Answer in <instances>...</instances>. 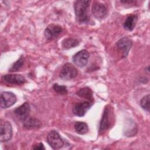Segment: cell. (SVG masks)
<instances>
[{
    "instance_id": "cell-11",
    "label": "cell",
    "mask_w": 150,
    "mask_h": 150,
    "mask_svg": "<svg viewBox=\"0 0 150 150\" xmlns=\"http://www.w3.org/2000/svg\"><path fill=\"white\" fill-rule=\"evenodd\" d=\"M111 125L110 118V110L108 108L105 107L100 120L99 125V132L100 134L103 133L107 131Z\"/></svg>"
},
{
    "instance_id": "cell-14",
    "label": "cell",
    "mask_w": 150,
    "mask_h": 150,
    "mask_svg": "<svg viewBox=\"0 0 150 150\" xmlns=\"http://www.w3.org/2000/svg\"><path fill=\"white\" fill-rule=\"evenodd\" d=\"M41 125V121L35 117H28L23 121V125L26 129L39 128L40 127Z\"/></svg>"
},
{
    "instance_id": "cell-1",
    "label": "cell",
    "mask_w": 150,
    "mask_h": 150,
    "mask_svg": "<svg viewBox=\"0 0 150 150\" xmlns=\"http://www.w3.org/2000/svg\"><path fill=\"white\" fill-rule=\"evenodd\" d=\"M90 1L78 0L74 5V13L77 21L80 23H86L89 21L88 15V9Z\"/></svg>"
},
{
    "instance_id": "cell-10",
    "label": "cell",
    "mask_w": 150,
    "mask_h": 150,
    "mask_svg": "<svg viewBox=\"0 0 150 150\" xmlns=\"http://www.w3.org/2000/svg\"><path fill=\"white\" fill-rule=\"evenodd\" d=\"M132 43L131 39L124 37L120 39L117 43V47L118 50L122 53L124 57H127L130 49L131 48Z\"/></svg>"
},
{
    "instance_id": "cell-3",
    "label": "cell",
    "mask_w": 150,
    "mask_h": 150,
    "mask_svg": "<svg viewBox=\"0 0 150 150\" xmlns=\"http://www.w3.org/2000/svg\"><path fill=\"white\" fill-rule=\"evenodd\" d=\"M78 71L77 69L71 63H67L62 67L60 73V77L64 80H69L77 76Z\"/></svg>"
},
{
    "instance_id": "cell-21",
    "label": "cell",
    "mask_w": 150,
    "mask_h": 150,
    "mask_svg": "<svg viewBox=\"0 0 150 150\" xmlns=\"http://www.w3.org/2000/svg\"><path fill=\"white\" fill-rule=\"evenodd\" d=\"M53 88L56 93H57L59 94L65 95L67 93V88L64 86H60L57 83H55L53 84Z\"/></svg>"
},
{
    "instance_id": "cell-6",
    "label": "cell",
    "mask_w": 150,
    "mask_h": 150,
    "mask_svg": "<svg viewBox=\"0 0 150 150\" xmlns=\"http://www.w3.org/2000/svg\"><path fill=\"white\" fill-rule=\"evenodd\" d=\"M16 101V96L12 92L4 91L1 94L0 105L2 108H7L13 105Z\"/></svg>"
},
{
    "instance_id": "cell-18",
    "label": "cell",
    "mask_w": 150,
    "mask_h": 150,
    "mask_svg": "<svg viewBox=\"0 0 150 150\" xmlns=\"http://www.w3.org/2000/svg\"><path fill=\"white\" fill-rule=\"evenodd\" d=\"M74 129L77 134L83 135L88 132V127L86 122L77 121L74 124Z\"/></svg>"
},
{
    "instance_id": "cell-2",
    "label": "cell",
    "mask_w": 150,
    "mask_h": 150,
    "mask_svg": "<svg viewBox=\"0 0 150 150\" xmlns=\"http://www.w3.org/2000/svg\"><path fill=\"white\" fill-rule=\"evenodd\" d=\"M46 140L50 146L54 149H60L64 145V142L60 134L55 130H52L48 133Z\"/></svg>"
},
{
    "instance_id": "cell-12",
    "label": "cell",
    "mask_w": 150,
    "mask_h": 150,
    "mask_svg": "<svg viewBox=\"0 0 150 150\" xmlns=\"http://www.w3.org/2000/svg\"><path fill=\"white\" fill-rule=\"evenodd\" d=\"M3 79L7 83L12 84H22L26 82V79L21 74H5L2 77Z\"/></svg>"
},
{
    "instance_id": "cell-19",
    "label": "cell",
    "mask_w": 150,
    "mask_h": 150,
    "mask_svg": "<svg viewBox=\"0 0 150 150\" xmlns=\"http://www.w3.org/2000/svg\"><path fill=\"white\" fill-rule=\"evenodd\" d=\"M25 62V57L23 56H21L18 60H17L9 69V71L11 72H14L18 71L23 65Z\"/></svg>"
},
{
    "instance_id": "cell-7",
    "label": "cell",
    "mask_w": 150,
    "mask_h": 150,
    "mask_svg": "<svg viewBox=\"0 0 150 150\" xmlns=\"http://www.w3.org/2000/svg\"><path fill=\"white\" fill-rule=\"evenodd\" d=\"M89 58V53L87 50L83 49L76 53L72 57L73 63L77 66L83 67L85 66L88 62Z\"/></svg>"
},
{
    "instance_id": "cell-13",
    "label": "cell",
    "mask_w": 150,
    "mask_h": 150,
    "mask_svg": "<svg viewBox=\"0 0 150 150\" xmlns=\"http://www.w3.org/2000/svg\"><path fill=\"white\" fill-rule=\"evenodd\" d=\"M30 112V105L28 102L24 103L23 104L17 107L14 110L15 114L22 121L29 117V113Z\"/></svg>"
},
{
    "instance_id": "cell-15",
    "label": "cell",
    "mask_w": 150,
    "mask_h": 150,
    "mask_svg": "<svg viewBox=\"0 0 150 150\" xmlns=\"http://www.w3.org/2000/svg\"><path fill=\"white\" fill-rule=\"evenodd\" d=\"M137 18H138V17L135 15H129L126 18V19L124 23V28L129 31L132 30L136 25Z\"/></svg>"
},
{
    "instance_id": "cell-5",
    "label": "cell",
    "mask_w": 150,
    "mask_h": 150,
    "mask_svg": "<svg viewBox=\"0 0 150 150\" xmlns=\"http://www.w3.org/2000/svg\"><path fill=\"white\" fill-rule=\"evenodd\" d=\"M93 101H86L76 103L72 108L73 114L78 117H83L93 105Z\"/></svg>"
},
{
    "instance_id": "cell-16",
    "label": "cell",
    "mask_w": 150,
    "mask_h": 150,
    "mask_svg": "<svg viewBox=\"0 0 150 150\" xmlns=\"http://www.w3.org/2000/svg\"><path fill=\"white\" fill-rule=\"evenodd\" d=\"M76 94L80 97H83L90 101H93V91L88 87L80 88L77 91Z\"/></svg>"
},
{
    "instance_id": "cell-9",
    "label": "cell",
    "mask_w": 150,
    "mask_h": 150,
    "mask_svg": "<svg viewBox=\"0 0 150 150\" xmlns=\"http://www.w3.org/2000/svg\"><path fill=\"white\" fill-rule=\"evenodd\" d=\"M91 11L94 16L97 19H103L107 15V9L103 4L95 1L93 4Z\"/></svg>"
},
{
    "instance_id": "cell-8",
    "label": "cell",
    "mask_w": 150,
    "mask_h": 150,
    "mask_svg": "<svg viewBox=\"0 0 150 150\" xmlns=\"http://www.w3.org/2000/svg\"><path fill=\"white\" fill-rule=\"evenodd\" d=\"M62 28L60 26L52 23L46 28L44 35L47 39L52 40L57 38L62 33Z\"/></svg>"
},
{
    "instance_id": "cell-20",
    "label": "cell",
    "mask_w": 150,
    "mask_h": 150,
    "mask_svg": "<svg viewBox=\"0 0 150 150\" xmlns=\"http://www.w3.org/2000/svg\"><path fill=\"white\" fill-rule=\"evenodd\" d=\"M149 94L145 96L140 101V105L145 111H149Z\"/></svg>"
},
{
    "instance_id": "cell-17",
    "label": "cell",
    "mask_w": 150,
    "mask_h": 150,
    "mask_svg": "<svg viewBox=\"0 0 150 150\" xmlns=\"http://www.w3.org/2000/svg\"><path fill=\"white\" fill-rule=\"evenodd\" d=\"M79 44V41L74 38H67L62 41V46L64 49H69L76 47Z\"/></svg>"
},
{
    "instance_id": "cell-4",
    "label": "cell",
    "mask_w": 150,
    "mask_h": 150,
    "mask_svg": "<svg viewBox=\"0 0 150 150\" xmlns=\"http://www.w3.org/2000/svg\"><path fill=\"white\" fill-rule=\"evenodd\" d=\"M13 131L12 125L10 122L1 120L0 125V140L1 142L9 141L12 137Z\"/></svg>"
},
{
    "instance_id": "cell-22",
    "label": "cell",
    "mask_w": 150,
    "mask_h": 150,
    "mask_svg": "<svg viewBox=\"0 0 150 150\" xmlns=\"http://www.w3.org/2000/svg\"><path fill=\"white\" fill-rule=\"evenodd\" d=\"M33 149H36V150H42V149H45V148L43 145V144L42 143H39L35 145H34V146L33 147Z\"/></svg>"
}]
</instances>
